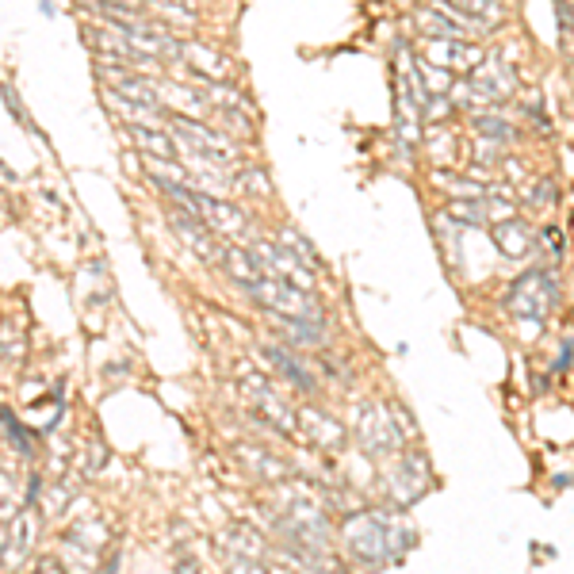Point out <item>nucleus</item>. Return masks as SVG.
Instances as JSON below:
<instances>
[{"label": "nucleus", "mask_w": 574, "mask_h": 574, "mask_svg": "<svg viewBox=\"0 0 574 574\" xmlns=\"http://www.w3.org/2000/svg\"><path fill=\"white\" fill-rule=\"evenodd\" d=\"M483 135H494V138H513V131H509V123H502V119H490V116H483L475 123Z\"/></svg>", "instance_id": "12"}, {"label": "nucleus", "mask_w": 574, "mask_h": 574, "mask_svg": "<svg viewBox=\"0 0 574 574\" xmlns=\"http://www.w3.org/2000/svg\"><path fill=\"white\" fill-rule=\"evenodd\" d=\"M551 303H555V284H551L548 272H525L521 280L509 287V310L521 314V318H529V322L532 318L540 322Z\"/></svg>", "instance_id": "1"}, {"label": "nucleus", "mask_w": 574, "mask_h": 574, "mask_svg": "<svg viewBox=\"0 0 574 574\" xmlns=\"http://www.w3.org/2000/svg\"><path fill=\"white\" fill-rule=\"evenodd\" d=\"M429 62H437V65H464V69H475L478 62H483V54H478L475 46H468V43H456V39H448V35H437V39L429 43Z\"/></svg>", "instance_id": "3"}, {"label": "nucleus", "mask_w": 574, "mask_h": 574, "mask_svg": "<svg viewBox=\"0 0 574 574\" xmlns=\"http://www.w3.org/2000/svg\"><path fill=\"white\" fill-rule=\"evenodd\" d=\"M169 222L180 230V237H184V242H188L199 257H215L211 246H207V237H203V222H199V215H192V218H188V215H173Z\"/></svg>", "instance_id": "6"}, {"label": "nucleus", "mask_w": 574, "mask_h": 574, "mask_svg": "<svg viewBox=\"0 0 574 574\" xmlns=\"http://www.w3.org/2000/svg\"><path fill=\"white\" fill-rule=\"evenodd\" d=\"M188 58H192V65L199 69H207V73H215V77H227L230 73V62L227 58H218V54L211 50V46H188Z\"/></svg>", "instance_id": "9"}, {"label": "nucleus", "mask_w": 574, "mask_h": 574, "mask_svg": "<svg viewBox=\"0 0 574 574\" xmlns=\"http://www.w3.org/2000/svg\"><path fill=\"white\" fill-rule=\"evenodd\" d=\"M131 135H135V142L142 146V150H150L154 157H161V161H169L173 154H176V146L165 138V135H157V131H150V126H131Z\"/></svg>", "instance_id": "8"}, {"label": "nucleus", "mask_w": 574, "mask_h": 574, "mask_svg": "<svg viewBox=\"0 0 574 574\" xmlns=\"http://www.w3.org/2000/svg\"><path fill=\"white\" fill-rule=\"evenodd\" d=\"M280 246H284L291 257H299V261H303V268H310V272L318 268V257H314V249H310V246L303 242V237L295 234V230H284V234H280Z\"/></svg>", "instance_id": "10"}, {"label": "nucleus", "mask_w": 574, "mask_h": 574, "mask_svg": "<svg viewBox=\"0 0 574 574\" xmlns=\"http://www.w3.org/2000/svg\"><path fill=\"white\" fill-rule=\"evenodd\" d=\"M494 242L506 257H525L532 249V234H529V227L521 218H506V222L494 227Z\"/></svg>", "instance_id": "5"}, {"label": "nucleus", "mask_w": 574, "mask_h": 574, "mask_svg": "<svg viewBox=\"0 0 574 574\" xmlns=\"http://www.w3.org/2000/svg\"><path fill=\"white\" fill-rule=\"evenodd\" d=\"M5 437H8V444H15V452L20 456H31V440H27V433L15 425V418L12 414H5Z\"/></svg>", "instance_id": "11"}, {"label": "nucleus", "mask_w": 574, "mask_h": 574, "mask_svg": "<svg viewBox=\"0 0 574 574\" xmlns=\"http://www.w3.org/2000/svg\"><path fill=\"white\" fill-rule=\"evenodd\" d=\"M169 123H173L176 135L188 138V146H192L199 157H211V161H230V157H234L230 138H222L218 131H207V126H199V123H192V119H180V116H173Z\"/></svg>", "instance_id": "2"}, {"label": "nucleus", "mask_w": 574, "mask_h": 574, "mask_svg": "<svg viewBox=\"0 0 574 574\" xmlns=\"http://www.w3.org/2000/svg\"><path fill=\"white\" fill-rule=\"evenodd\" d=\"M265 353H268V360H272L276 368H280V372H284L287 379H295V387H299V391H314V376L303 372L299 360H291V357L284 353V348H265Z\"/></svg>", "instance_id": "7"}, {"label": "nucleus", "mask_w": 574, "mask_h": 574, "mask_svg": "<svg viewBox=\"0 0 574 574\" xmlns=\"http://www.w3.org/2000/svg\"><path fill=\"white\" fill-rule=\"evenodd\" d=\"M199 218L207 222V227L222 230V234H246V230H249V222H246L242 211L230 207V203H218V199H211V196H203V211H199Z\"/></svg>", "instance_id": "4"}]
</instances>
